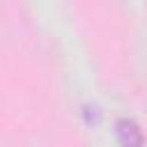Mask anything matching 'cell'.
Segmentation results:
<instances>
[{
    "label": "cell",
    "mask_w": 147,
    "mask_h": 147,
    "mask_svg": "<svg viewBox=\"0 0 147 147\" xmlns=\"http://www.w3.org/2000/svg\"><path fill=\"white\" fill-rule=\"evenodd\" d=\"M117 138L124 147H140L142 145V133L131 119H119L117 122Z\"/></svg>",
    "instance_id": "1"
}]
</instances>
